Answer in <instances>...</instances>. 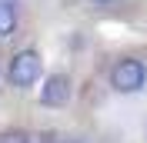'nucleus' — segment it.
Listing matches in <instances>:
<instances>
[{"instance_id": "5", "label": "nucleus", "mask_w": 147, "mask_h": 143, "mask_svg": "<svg viewBox=\"0 0 147 143\" xmlns=\"http://www.w3.org/2000/svg\"><path fill=\"white\" fill-rule=\"evenodd\" d=\"M0 143H30V136L24 130H7V133H0Z\"/></svg>"}, {"instance_id": "6", "label": "nucleus", "mask_w": 147, "mask_h": 143, "mask_svg": "<svg viewBox=\"0 0 147 143\" xmlns=\"http://www.w3.org/2000/svg\"><path fill=\"white\" fill-rule=\"evenodd\" d=\"M3 3H13V0H3Z\"/></svg>"}, {"instance_id": "4", "label": "nucleus", "mask_w": 147, "mask_h": 143, "mask_svg": "<svg viewBox=\"0 0 147 143\" xmlns=\"http://www.w3.org/2000/svg\"><path fill=\"white\" fill-rule=\"evenodd\" d=\"M13 30H17V10H13V3H3L0 0V40L10 37Z\"/></svg>"}, {"instance_id": "2", "label": "nucleus", "mask_w": 147, "mask_h": 143, "mask_svg": "<svg viewBox=\"0 0 147 143\" xmlns=\"http://www.w3.org/2000/svg\"><path fill=\"white\" fill-rule=\"evenodd\" d=\"M7 80H10V87H17V90H27V87H34L40 80V57H37V50H20L10 60Z\"/></svg>"}, {"instance_id": "3", "label": "nucleus", "mask_w": 147, "mask_h": 143, "mask_svg": "<svg viewBox=\"0 0 147 143\" xmlns=\"http://www.w3.org/2000/svg\"><path fill=\"white\" fill-rule=\"evenodd\" d=\"M67 100H70V80H67L64 73L47 77L44 90H40V103H44V107H64Z\"/></svg>"}, {"instance_id": "1", "label": "nucleus", "mask_w": 147, "mask_h": 143, "mask_svg": "<svg viewBox=\"0 0 147 143\" xmlns=\"http://www.w3.org/2000/svg\"><path fill=\"white\" fill-rule=\"evenodd\" d=\"M144 80H147V67L134 57L117 60L110 70V87L117 93H137V90H144Z\"/></svg>"}, {"instance_id": "8", "label": "nucleus", "mask_w": 147, "mask_h": 143, "mask_svg": "<svg viewBox=\"0 0 147 143\" xmlns=\"http://www.w3.org/2000/svg\"><path fill=\"white\" fill-rule=\"evenodd\" d=\"M70 143H74V140H70Z\"/></svg>"}, {"instance_id": "7", "label": "nucleus", "mask_w": 147, "mask_h": 143, "mask_svg": "<svg viewBox=\"0 0 147 143\" xmlns=\"http://www.w3.org/2000/svg\"><path fill=\"white\" fill-rule=\"evenodd\" d=\"M97 3H107V0H97Z\"/></svg>"}]
</instances>
